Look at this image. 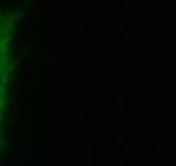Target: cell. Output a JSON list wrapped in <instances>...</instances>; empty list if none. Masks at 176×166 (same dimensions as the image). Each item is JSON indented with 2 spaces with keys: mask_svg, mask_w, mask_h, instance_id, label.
<instances>
[{
  "mask_svg": "<svg viewBox=\"0 0 176 166\" xmlns=\"http://www.w3.org/2000/svg\"><path fill=\"white\" fill-rule=\"evenodd\" d=\"M14 30V18L0 16V140H2V118L7 102V76H9V50Z\"/></svg>",
  "mask_w": 176,
  "mask_h": 166,
  "instance_id": "6da1fadb",
  "label": "cell"
}]
</instances>
